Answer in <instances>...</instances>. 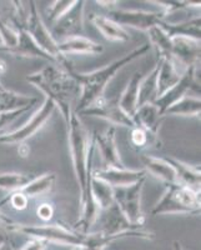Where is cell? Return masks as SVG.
I'll list each match as a JSON object with an SVG mask.
<instances>
[{
    "instance_id": "1",
    "label": "cell",
    "mask_w": 201,
    "mask_h": 250,
    "mask_svg": "<svg viewBox=\"0 0 201 250\" xmlns=\"http://www.w3.org/2000/svg\"><path fill=\"white\" fill-rule=\"evenodd\" d=\"M66 125H68V144L71 164L80 190L81 216L78 223L79 227L78 231L81 234H88L97 223L100 213V209L95 204L90 194V179L95 144L80 115H78L75 111H71Z\"/></svg>"
},
{
    "instance_id": "2",
    "label": "cell",
    "mask_w": 201,
    "mask_h": 250,
    "mask_svg": "<svg viewBox=\"0 0 201 250\" xmlns=\"http://www.w3.org/2000/svg\"><path fill=\"white\" fill-rule=\"evenodd\" d=\"M26 82L39 89L41 93L54 102L65 122L70 118L74 100L79 99L80 86L74 77L71 66H62L49 62L48 65L26 77Z\"/></svg>"
},
{
    "instance_id": "3",
    "label": "cell",
    "mask_w": 201,
    "mask_h": 250,
    "mask_svg": "<svg viewBox=\"0 0 201 250\" xmlns=\"http://www.w3.org/2000/svg\"><path fill=\"white\" fill-rule=\"evenodd\" d=\"M150 44H142L138 46L130 53L125 54L120 59H116L108 64L104 68L97 69V70L88 71V73H77L74 71V77L77 79L78 84L80 86V95L77 103L75 113L79 114L84 109L89 108L91 104L104 98V94L109 83L115 78V75L121 70L124 66H126L129 62L138 59L140 57H144L147 51L150 50Z\"/></svg>"
},
{
    "instance_id": "4",
    "label": "cell",
    "mask_w": 201,
    "mask_h": 250,
    "mask_svg": "<svg viewBox=\"0 0 201 250\" xmlns=\"http://www.w3.org/2000/svg\"><path fill=\"white\" fill-rule=\"evenodd\" d=\"M200 205V191L180 184H170L166 185V189L154 207L151 215L199 214Z\"/></svg>"
},
{
    "instance_id": "5",
    "label": "cell",
    "mask_w": 201,
    "mask_h": 250,
    "mask_svg": "<svg viewBox=\"0 0 201 250\" xmlns=\"http://www.w3.org/2000/svg\"><path fill=\"white\" fill-rule=\"evenodd\" d=\"M10 233H18L20 235L28 236L29 239H38L46 242L49 245L55 244L60 247L75 248L79 247L84 242L85 234L79 233L78 230H71L69 228L59 224L45 225H28L14 224L8 227Z\"/></svg>"
},
{
    "instance_id": "6",
    "label": "cell",
    "mask_w": 201,
    "mask_h": 250,
    "mask_svg": "<svg viewBox=\"0 0 201 250\" xmlns=\"http://www.w3.org/2000/svg\"><path fill=\"white\" fill-rule=\"evenodd\" d=\"M28 4V15H26L25 24H24V29L26 33L33 38V40L45 51L46 54L50 55L57 62V64L62 66H70L68 65L65 58L60 55L59 49H58V40L53 37L48 25L40 15L37 3L29 1Z\"/></svg>"
},
{
    "instance_id": "7",
    "label": "cell",
    "mask_w": 201,
    "mask_h": 250,
    "mask_svg": "<svg viewBox=\"0 0 201 250\" xmlns=\"http://www.w3.org/2000/svg\"><path fill=\"white\" fill-rule=\"evenodd\" d=\"M146 178L130 187L114 188V203L118 205L129 223L138 228H144L145 215L141 210V194Z\"/></svg>"
},
{
    "instance_id": "8",
    "label": "cell",
    "mask_w": 201,
    "mask_h": 250,
    "mask_svg": "<svg viewBox=\"0 0 201 250\" xmlns=\"http://www.w3.org/2000/svg\"><path fill=\"white\" fill-rule=\"evenodd\" d=\"M55 110H57V105L54 102L49 98H45L41 106L33 114V117L25 124L21 125L17 130L0 135V144L17 145L29 140L49 122Z\"/></svg>"
},
{
    "instance_id": "9",
    "label": "cell",
    "mask_w": 201,
    "mask_h": 250,
    "mask_svg": "<svg viewBox=\"0 0 201 250\" xmlns=\"http://www.w3.org/2000/svg\"><path fill=\"white\" fill-rule=\"evenodd\" d=\"M108 18L122 28L128 26L145 33L165 20L160 12H149L140 9H111L108 13Z\"/></svg>"
},
{
    "instance_id": "10",
    "label": "cell",
    "mask_w": 201,
    "mask_h": 250,
    "mask_svg": "<svg viewBox=\"0 0 201 250\" xmlns=\"http://www.w3.org/2000/svg\"><path fill=\"white\" fill-rule=\"evenodd\" d=\"M78 115H90V117L99 118L108 122L111 126H124L129 129L135 126L133 118L120 108L118 102H111L105 97L91 104L89 108L80 111Z\"/></svg>"
},
{
    "instance_id": "11",
    "label": "cell",
    "mask_w": 201,
    "mask_h": 250,
    "mask_svg": "<svg viewBox=\"0 0 201 250\" xmlns=\"http://www.w3.org/2000/svg\"><path fill=\"white\" fill-rule=\"evenodd\" d=\"M84 12H85V1L75 0L68 12L53 24V31H51L53 37H58L60 40H64L81 35L84 31Z\"/></svg>"
},
{
    "instance_id": "12",
    "label": "cell",
    "mask_w": 201,
    "mask_h": 250,
    "mask_svg": "<svg viewBox=\"0 0 201 250\" xmlns=\"http://www.w3.org/2000/svg\"><path fill=\"white\" fill-rule=\"evenodd\" d=\"M199 39L185 37L171 38V58L179 71L184 74L190 66L198 65L201 53Z\"/></svg>"
},
{
    "instance_id": "13",
    "label": "cell",
    "mask_w": 201,
    "mask_h": 250,
    "mask_svg": "<svg viewBox=\"0 0 201 250\" xmlns=\"http://www.w3.org/2000/svg\"><path fill=\"white\" fill-rule=\"evenodd\" d=\"M95 149H98L105 168H126L121 160L118 144H116L115 126H109L101 133H95L93 138Z\"/></svg>"
},
{
    "instance_id": "14",
    "label": "cell",
    "mask_w": 201,
    "mask_h": 250,
    "mask_svg": "<svg viewBox=\"0 0 201 250\" xmlns=\"http://www.w3.org/2000/svg\"><path fill=\"white\" fill-rule=\"evenodd\" d=\"M195 88L196 90H200L199 86L196 85V65L190 66L184 74L181 75L180 80L176 83L173 88H170L167 91H165L161 97H159L156 102L154 103L158 106L159 111L161 115H164L165 110L169 106H171L174 103L184 98L187 94V91Z\"/></svg>"
},
{
    "instance_id": "15",
    "label": "cell",
    "mask_w": 201,
    "mask_h": 250,
    "mask_svg": "<svg viewBox=\"0 0 201 250\" xmlns=\"http://www.w3.org/2000/svg\"><path fill=\"white\" fill-rule=\"evenodd\" d=\"M91 176L102 180L113 188L130 187L135 183L146 178L147 174L144 169L128 168H102L91 170Z\"/></svg>"
},
{
    "instance_id": "16",
    "label": "cell",
    "mask_w": 201,
    "mask_h": 250,
    "mask_svg": "<svg viewBox=\"0 0 201 250\" xmlns=\"http://www.w3.org/2000/svg\"><path fill=\"white\" fill-rule=\"evenodd\" d=\"M97 223H99L100 225V229L98 231H100L104 235H116V234H121L125 231L141 229V228H138L129 223L128 219L125 218V215L115 203L108 209L100 211Z\"/></svg>"
},
{
    "instance_id": "17",
    "label": "cell",
    "mask_w": 201,
    "mask_h": 250,
    "mask_svg": "<svg viewBox=\"0 0 201 250\" xmlns=\"http://www.w3.org/2000/svg\"><path fill=\"white\" fill-rule=\"evenodd\" d=\"M18 42L13 48H4L0 46V53H6L17 58H26V59H43L48 60L49 62L57 64L53 58L46 54L43 49L35 43L33 38L28 34L24 28H17Z\"/></svg>"
},
{
    "instance_id": "18",
    "label": "cell",
    "mask_w": 201,
    "mask_h": 250,
    "mask_svg": "<svg viewBox=\"0 0 201 250\" xmlns=\"http://www.w3.org/2000/svg\"><path fill=\"white\" fill-rule=\"evenodd\" d=\"M58 49L61 57H68V55H95L101 54L104 51L101 44L94 42L86 37H73L68 39L58 42Z\"/></svg>"
},
{
    "instance_id": "19",
    "label": "cell",
    "mask_w": 201,
    "mask_h": 250,
    "mask_svg": "<svg viewBox=\"0 0 201 250\" xmlns=\"http://www.w3.org/2000/svg\"><path fill=\"white\" fill-rule=\"evenodd\" d=\"M169 164L173 167L176 176V184L184 185V187L190 188L195 191H200L201 184V171L200 167L190 165L187 163L181 162V160L169 156L165 158Z\"/></svg>"
},
{
    "instance_id": "20",
    "label": "cell",
    "mask_w": 201,
    "mask_h": 250,
    "mask_svg": "<svg viewBox=\"0 0 201 250\" xmlns=\"http://www.w3.org/2000/svg\"><path fill=\"white\" fill-rule=\"evenodd\" d=\"M90 21L100 31V34L109 42L125 43V42H129L131 39L130 34H129V31L126 29L120 26L119 24L115 23L110 18L105 17V15L91 14Z\"/></svg>"
},
{
    "instance_id": "21",
    "label": "cell",
    "mask_w": 201,
    "mask_h": 250,
    "mask_svg": "<svg viewBox=\"0 0 201 250\" xmlns=\"http://www.w3.org/2000/svg\"><path fill=\"white\" fill-rule=\"evenodd\" d=\"M142 164L146 174H150L155 179L165 183L166 185L176 184V176L173 167L165 160V158H159L154 155H142Z\"/></svg>"
},
{
    "instance_id": "22",
    "label": "cell",
    "mask_w": 201,
    "mask_h": 250,
    "mask_svg": "<svg viewBox=\"0 0 201 250\" xmlns=\"http://www.w3.org/2000/svg\"><path fill=\"white\" fill-rule=\"evenodd\" d=\"M161 26L166 34L170 38L176 37H185V38H193V39L200 40L201 35V18L200 15L194 17L185 21L180 23H169L166 20H162L161 23L159 24Z\"/></svg>"
},
{
    "instance_id": "23",
    "label": "cell",
    "mask_w": 201,
    "mask_h": 250,
    "mask_svg": "<svg viewBox=\"0 0 201 250\" xmlns=\"http://www.w3.org/2000/svg\"><path fill=\"white\" fill-rule=\"evenodd\" d=\"M38 102H39L38 98L17 93V91L0 85V113L23 108H33Z\"/></svg>"
},
{
    "instance_id": "24",
    "label": "cell",
    "mask_w": 201,
    "mask_h": 250,
    "mask_svg": "<svg viewBox=\"0 0 201 250\" xmlns=\"http://www.w3.org/2000/svg\"><path fill=\"white\" fill-rule=\"evenodd\" d=\"M162 115L155 104H144L138 106L133 115L135 126L150 131H160Z\"/></svg>"
},
{
    "instance_id": "25",
    "label": "cell",
    "mask_w": 201,
    "mask_h": 250,
    "mask_svg": "<svg viewBox=\"0 0 201 250\" xmlns=\"http://www.w3.org/2000/svg\"><path fill=\"white\" fill-rule=\"evenodd\" d=\"M160 66V60L155 62L147 74L142 75L139 83V102L138 106L144 104H154L158 99V73Z\"/></svg>"
},
{
    "instance_id": "26",
    "label": "cell",
    "mask_w": 201,
    "mask_h": 250,
    "mask_svg": "<svg viewBox=\"0 0 201 250\" xmlns=\"http://www.w3.org/2000/svg\"><path fill=\"white\" fill-rule=\"evenodd\" d=\"M142 75L139 71H135L133 77L129 79L128 84L122 90L120 99L118 100L120 108L125 111V113L130 115L133 118L134 113L138 109V102H139V83L141 80Z\"/></svg>"
},
{
    "instance_id": "27",
    "label": "cell",
    "mask_w": 201,
    "mask_h": 250,
    "mask_svg": "<svg viewBox=\"0 0 201 250\" xmlns=\"http://www.w3.org/2000/svg\"><path fill=\"white\" fill-rule=\"evenodd\" d=\"M159 60H160V66L158 73V98L173 88L182 75L171 59L159 58Z\"/></svg>"
},
{
    "instance_id": "28",
    "label": "cell",
    "mask_w": 201,
    "mask_h": 250,
    "mask_svg": "<svg viewBox=\"0 0 201 250\" xmlns=\"http://www.w3.org/2000/svg\"><path fill=\"white\" fill-rule=\"evenodd\" d=\"M129 142L134 150L144 151L160 146V134L159 131H150L139 126H134L130 131Z\"/></svg>"
},
{
    "instance_id": "29",
    "label": "cell",
    "mask_w": 201,
    "mask_h": 250,
    "mask_svg": "<svg viewBox=\"0 0 201 250\" xmlns=\"http://www.w3.org/2000/svg\"><path fill=\"white\" fill-rule=\"evenodd\" d=\"M201 113V99L200 97H189L185 95L180 100L174 103L173 105L165 110L164 115H176V117H190L198 118Z\"/></svg>"
},
{
    "instance_id": "30",
    "label": "cell",
    "mask_w": 201,
    "mask_h": 250,
    "mask_svg": "<svg viewBox=\"0 0 201 250\" xmlns=\"http://www.w3.org/2000/svg\"><path fill=\"white\" fill-rule=\"evenodd\" d=\"M90 194L100 211L114 204V188L94 176L90 179Z\"/></svg>"
},
{
    "instance_id": "31",
    "label": "cell",
    "mask_w": 201,
    "mask_h": 250,
    "mask_svg": "<svg viewBox=\"0 0 201 250\" xmlns=\"http://www.w3.org/2000/svg\"><path fill=\"white\" fill-rule=\"evenodd\" d=\"M55 180H57V174L55 173L41 174L40 176L29 180L28 184L21 189V191L28 196L29 199L30 198H38V196L49 193L54 187Z\"/></svg>"
},
{
    "instance_id": "32",
    "label": "cell",
    "mask_w": 201,
    "mask_h": 250,
    "mask_svg": "<svg viewBox=\"0 0 201 250\" xmlns=\"http://www.w3.org/2000/svg\"><path fill=\"white\" fill-rule=\"evenodd\" d=\"M147 37L150 40V45L158 51L159 58H171V38L166 34V31L161 26H154L147 31Z\"/></svg>"
},
{
    "instance_id": "33",
    "label": "cell",
    "mask_w": 201,
    "mask_h": 250,
    "mask_svg": "<svg viewBox=\"0 0 201 250\" xmlns=\"http://www.w3.org/2000/svg\"><path fill=\"white\" fill-rule=\"evenodd\" d=\"M29 176L23 173H14V171H8V173H0V189L6 191H17L21 190L29 182Z\"/></svg>"
},
{
    "instance_id": "34",
    "label": "cell",
    "mask_w": 201,
    "mask_h": 250,
    "mask_svg": "<svg viewBox=\"0 0 201 250\" xmlns=\"http://www.w3.org/2000/svg\"><path fill=\"white\" fill-rule=\"evenodd\" d=\"M150 3L156 4L160 6V13L162 17L165 18L169 14L178 10H182V9H189V8H200V3H191V1H178V0H155V1H150Z\"/></svg>"
},
{
    "instance_id": "35",
    "label": "cell",
    "mask_w": 201,
    "mask_h": 250,
    "mask_svg": "<svg viewBox=\"0 0 201 250\" xmlns=\"http://www.w3.org/2000/svg\"><path fill=\"white\" fill-rule=\"evenodd\" d=\"M74 1L75 0H57V1H53L46 8V17L49 19V23L54 24L61 15L68 12L70 6L74 4Z\"/></svg>"
},
{
    "instance_id": "36",
    "label": "cell",
    "mask_w": 201,
    "mask_h": 250,
    "mask_svg": "<svg viewBox=\"0 0 201 250\" xmlns=\"http://www.w3.org/2000/svg\"><path fill=\"white\" fill-rule=\"evenodd\" d=\"M0 37L4 48H13L18 42V31L0 17Z\"/></svg>"
},
{
    "instance_id": "37",
    "label": "cell",
    "mask_w": 201,
    "mask_h": 250,
    "mask_svg": "<svg viewBox=\"0 0 201 250\" xmlns=\"http://www.w3.org/2000/svg\"><path fill=\"white\" fill-rule=\"evenodd\" d=\"M4 203H9L10 207H12L14 210L21 211L25 210L26 208H28L29 198L21 190H17L10 193L9 195H6L5 198L0 202V205L4 204Z\"/></svg>"
},
{
    "instance_id": "38",
    "label": "cell",
    "mask_w": 201,
    "mask_h": 250,
    "mask_svg": "<svg viewBox=\"0 0 201 250\" xmlns=\"http://www.w3.org/2000/svg\"><path fill=\"white\" fill-rule=\"evenodd\" d=\"M31 108H23L18 109V110L13 111H5V113H0V130L8 126L9 124H12L14 120H17L20 115H23L25 111H28Z\"/></svg>"
},
{
    "instance_id": "39",
    "label": "cell",
    "mask_w": 201,
    "mask_h": 250,
    "mask_svg": "<svg viewBox=\"0 0 201 250\" xmlns=\"http://www.w3.org/2000/svg\"><path fill=\"white\" fill-rule=\"evenodd\" d=\"M37 215L40 220L49 222V220H51L53 215H54V207H53L51 203H41V204H39V207L37 208Z\"/></svg>"
},
{
    "instance_id": "40",
    "label": "cell",
    "mask_w": 201,
    "mask_h": 250,
    "mask_svg": "<svg viewBox=\"0 0 201 250\" xmlns=\"http://www.w3.org/2000/svg\"><path fill=\"white\" fill-rule=\"evenodd\" d=\"M48 243L43 240H38V239H30L28 243L24 244L23 248L19 250H45L48 248Z\"/></svg>"
},
{
    "instance_id": "41",
    "label": "cell",
    "mask_w": 201,
    "mask_h": 250,
    "mask_svg": "<svg viewBox=\"0 0 201 250\" xmlns=\"http://www.w3.org/2000/svg\"><path fill=\"white\" fill-rule=\"evenodd\" d=\"M8 227V224L0 220V247H3L4 244L9 242V233L10 231H9Z\"/></svg>"
},
{
    "instance_id": "42",
    "label": "cell",
    "mask_w": 201,
    "mask_h": 250,
    "mask_svg": "<svg viewBox=\"0 0 201 250\" xmlns=\"http://www.w3.org/2000/svg\"><path fill=\"white\" fill-rule=\"evenodd\" d=\"M70 250H101V249L98 247H95V245H91V244H88V243L82 242L81 245H79V247H75V248H70Z\"/></svg>"
},
{
    "instance_id": "43",
    "label": "cell",
    "mask_w": 201,
    "mask_h": 250,
    "mask_svg": "<svg viewBox=\"0 0 201 250\" xmlns=\"http://www.w3.org/2000/svg\"><path fill=\"white\" fill-rule=\"evenodd\" d=\"M0 220H1V222H4V223H5V224H8V225H12L13 224L12 220H10V219H9L8 216L5 215V214L1 213V211H0Z\"/></svg>"
},
{
    "instance_id": "44",
    "label": "cell",
    "mask_w": 201,
    "mask_h": 250,
    "mask_svg": "<svg viewBox=\"0 0 201 250\" xmlns=\"http://www.w3.org/2000/svg\"><path fill=\"white\" fill-rule=\"evenodd\" d=\"M6 71V62H4L3 59H0V75L4 74ZM0 85H1V83H0Z\"/></svg>"
},
{
    "instance_id": "45",
    "label": "cell",
    "mask_w": 201,
    "mask_h": 250,
    "mask_svg": "<svg viewBox=\"0 0 201 250\" xmlns=\"http://www.w3.org/2000/svg\"><path fill=\"white\" fill-rule=\"evenodd\" d=\"M173 248H174V250H185L184 248H182L181 243L179 242V240H174Z\"/></svg>"
},
{
    "instance_id": "46",
    "label": "cell",
    "mask_w": 201,
    "mask_h": 250,
    "mask_svg": "<svg viewBox=\"0 0 201 250\" xmlns=\"http://www.w3.org/2000/svg\"><path fill=\"white\" fill-rule=\"evenodd\" d=\"M97 4L102 6H113V4H118V1H97Z\"/></svg>"
},
{
    "instance_id": "47",
    "label": "cell",
    "mask_w": 201,
    "mask_h": 250,
    "mask_svg": "<svg viewBox=\"0 0 201 250\" xmlns=\"http://www.w3.org/2000/svg\"><path fill=\"white\" fill-rule=\"evenodd\" d=\"M0 250H14V248H13L12 243L8 242L6 244H4L3 247H0Z\"/></svg>"
},
{
    "instance_id": "48",
    "label": "cell",
    "mask_w": 201,
    "mask_h": 250,
    "mask_svg": "<svg viewBox=\"0 0 201 250\" xmlns=\"http://www.w3.org/2000/svg\"><path fill=\"white\" fill-rule=\"evenodd\" d=\"M3 45V42H1V37H0V46Z\"/></svg>"
}]
</instances>
